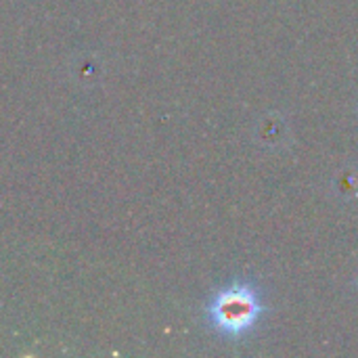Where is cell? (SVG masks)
I'll use <instances>...</instances> for the list:
<instances>
[{"label":"cell","instance_id":"obj_1","mask_svg":"<svg viewBox=\"0 0 358 358\" xmlns=\"http://www.w3.org/2000/svg\"><path fill=\"white\" fill-rule=\"evenodd\" d=\"M264 310L266 306L256 287L245 281H235L212 296L206 306V319L220 336L239 340L258 325Z\"/></svg>","mask_w":358,"mask_h":358}]
</instances>
